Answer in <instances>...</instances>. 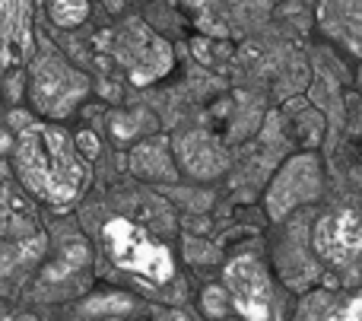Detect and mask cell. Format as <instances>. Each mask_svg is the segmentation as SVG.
<instances>
[{
    "mask_svg": "<svg viewBox=\"0 0 362 321\" xmlns=\"http://www.w3.org/2000/svg\"><path fill=\"white\" fill-rule=\"evenodd\" d=\"M89 76L76 70L61 51L51 45H42L29 57V74H25V93H29L32 112L51 121H64L86 102Z\"/></svg>",
    "mask_w": 362,
    "mask_h": 321,
    "instance_id": "2",
    "label": "cell"
},
{
    "mask_svg": "<svg viewBox=\"0 0 362 321\" xmlns=\"http://www.w3.org/2000/svg\"><path fill=\"white\" fill-rule=\"evenodd\" d=\"M131 172L146 182H175L178 165L165 140H144L131 150Z\"/></svg>",
    "mask_w": 362,
    "mask_h": 321,
    "instance_id": "10",
    "label": "cell"
},
{
    "mask_svg": "<svg viewBox=\"0 0 362 321\" xmlns=\"http://www.w3.org/2000/svg\"><path fill=\"white\" fill-rule=\"evenodd\" d=\"M13 172L35 201L70 207L93 182V159L80 150L76 134L42 115H13Z\"/></svg>",
    "mask_w": 362,
    "mask_h": 321,
    "instance_id": "1",
    "label": "cell"
},
{
    "mask_svg": "<svg viewBox=\"0 0 362 321\" xmlns=\"http://www.w3.org/2000/svg\"><path fill=\"white\" fill-rule=\"evenodd\" d=\"M102 245L118 271L131 274L146 286H169L175 280V255L169 245L150 235L140 223L112 216L102 226Z\"/></svg>",
    "mask_w": 362,
    "mask_h": 321,
    "instance_id": "3",
    "label": "cell"
},
{
    "mask_svg": "<svg viewBox=\"0 0 362 321\" xmlns=\"http://www.w3.org/2000/svg\"><path fill=\"white\" fill-rule=\"evenodd\" d=\"M200 303H204L206 315H229V312H235V309H232V299H229V293H226L223 284H219V286H206L204 296H200Z\"/></svg>",
    "mask_w": 362,
    "mask_h": 321,
    "instance_id": "14",
    "label": "cell"
},
{
    "mask_svg": "<svg viewBox=\"0 0 362 321\" xmlns=\"http://www.w3.org/2000/svg\"><path fill=\"white\" fill-rule=\"evenodd\" d=\"M10 144H13V137H10V134H6V131H0V153H4V150H10Z\"/></svg>",
    "mask_w": 362,
    "mask_h": 321,
    "instance_id": "17",
    "label": "cell"
},
{
    "mask_svg": "<svg viewBox=\"0 0 362 321\" xmlns=\"http://www.w3.org/2000/svg\"><path fill=\"white\" fill-rule=\"evenodd\" d=\"M325 191V169L321 159L315 153H299V156L286 159L280 165V172L274 175L267 194H264V210L274 223H280L283 216L296 214L299 207L318 201Z\"/></svg>",
    "mask_w": 362,
    "mask_h": 321,
    "instance_id": "6",
    "label": "cell"
},
{
    "mask_svg": "<svg viewBox=\"0 0 362 321\" xmlns=\"http://www.w3.org/2000/svg\"><path fill=\"white\" fill-rule=\"evenodd\" d=\"M223 286L232 299L235 315L251 318V321H264L274 315V280H270V267L264 264L261 255L255 252H242L232 255L223 264Z\"/></svg>",
    "mask_w": 362,
    "mask_h": 321,
    "instance_id": "5",
    "label": "cell"
},
{
    "mask_svg": "<svg viewBox=\"0 0 362 321\" xmlns=\"http://www.w3.org/2000/svg\"><path fill=\"white\" fill-rule=\"evenodd\" d=\"M35 51L32 0H0V67L13 70L29 64Z\"/></svg>",
    "mask_w": 362,
    "mask_h": 321,
    "instance_id": "8",
    "label": "cell"
},
{
    "mask_svg": "<svg viewBox=\"0 0 362 321\" xmlns=\"http://www.w3.org/2000/svg\"><path fill=\"white\" fill-rule=\"evenodd\" d=\"M172 150L178 156V165L185 172H191L194 178H216L226 169V150L200 131L178 137V144H172Z\"/></svg>",
    "mask_w": 362,
    "mask_h": 321,
    "instance_id": "9",
    "label": "cell"
},
{
    "mask_svg": "<svg viewBox=\"0 0 362 321\" xmlns=\"http://www.w3.org/2000/svg\"><path fill=\"white\" fill-rule=\"evenodd\" d=\"M359 86H362V70H359Z\"/></svg>",
    "mask_w": 362,
    "mask_h": 321,
    "instance_id": "18",
    "label": "cell"
},
{
    "mask_svg": "<svg viewBox=\"0 0 362 321\" xmlns=\"http://www.w3.org/2000/svg\"><path fill=\"white\" fill-rule=\"evenodd\" d=\"M327 299H331V293H308V296H302V305H299V309H296V315H299V318H337V309H334V305H331V309H327Z\"/></svg>",
    "mask_w": 362,
    "mask_h": 321,
    "instance_id": "13",
    "label": "cell"
},
{
    "mask_svg": "<svg viewBox=\"0 0 362 321\" xmlns=\"http://www.w3.org/2000/svg\"><path fill=\"white\" fill-rule=\"evenodd\" d=\"M112 57L137 86H150V83L163 80L175 67V51L172 45L159 35L153 25H146L140 16H131L124 23L115 25L112 32Z\"/></svg>",
    "mask_w": 362,
    "mask_h": 321,
    "instance_id": "4",
    "label": "cell"
},
{
    "mask_svg": "<svg viewBox=\"0 0 362 321\" xmlns=\"http://www.w3.org/2000/svg\"><path fill=\"white\" fill-rule=\"evenodd\" d=\"M312 255L331 267H353L362 258V214L344 207L318 216L312 226Z\"/></svg>",
    "mask_w": 362,
    "mask_h": 321,
    "instance_id": "7",
    "label": "cell"
},
{
    "mask_svg": "<svg viewBox=\"0 0 362 321\" xmlns=\"http://www.w3.org/2000/svg\"><path fill=\"white\" fill-rule=\"evenodd\" d=\"M337 318H353V321H362V290L356 293V296H350L344 305H340Z\"/></svg>",
    "mask_w": 362,
    "mask_h": 321,
    "instance_id": "15",
    "label": "cell"
},
{
    "mask_svg": "<svg viewBox=\"0 0 362 321\" xmlns=\"http://www.w3.org/2000/svg\"><path fill=\"white\" fill-rule=\"evenodd\" d=\"M76 144H80V150L86 153L89 159H95V153H99V140H95V134L80 131V134H76Z\"/></svg>",
    "mask_w": 362,
    "mask_h": 321,
    "instance_id": "16",
    "label": "cell"
},
{
    "mask_svg": "<svg viewBox=\"0 0 362 321\" xmlns=\"http://www.w3.org/2000/svg\"><path fill=\"white\" fill-rule=\"evenodd\" d=\"M48 19L57 29H76L89 19V0H48Z\"/></svg>",
    "mask_w": 362,
    "mask_h": 321,
    "instance_id": "11",
    "label": "cell"
},
{
    "mask_svg": "<svg viewBox=\"0 0 362 321\" xmlns=\"http://www.w3.org/2000/svg\"><path fill=\"white\" fill-rule=\"evenodd\" d=\"M83 312H89V315H124V312H131V299L121 296V293H108V296L89 299Z\"/></svg>",
    "mask_w": 362,
    "mask_h": 321,
    "instance_id": "12",
    "label": "cell"
}]
</instances>
